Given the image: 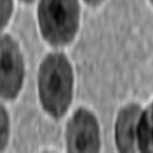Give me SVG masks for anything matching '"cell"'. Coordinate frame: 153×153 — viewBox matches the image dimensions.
Returning a JSON list of instances; mask_svg holds the SVG:
<instances>
[{
	"label": "cell",
	"mask_w": 153,
	"mask_h": 153,
	"mask_svg": "<svg viewBox=\"0 0 153 153\" xmlns=\"http://www.w3.org/2000/svg\"><path fill=\"white\" fill-rule=\"evenodd\" d=\"M38 22L42 36L49 44L54 46L69 44L78 30V0H41Z\"/></svg>",
	"instance_id": "obj_2"
},
{
	"label": "cell",
	"mask_w": 153,
	"mask_h": 153,
	"mask_svg": "<svg viewBox=\"0 0 153 153\" xmlns=\"http://www.w3.org/2000/svg\"><path fill=\"white\" fill-rule=\"evenodd\" d=\"M142 110L139 105H129L119 112L116 120V146L121 152H134L137 148V129Z\"/></svg>",
	"instance_id": "obj_5"
},
{
	"label": "cell",
	"mask_w": 153,
	"mask_h": 153,
	"mask_svg": "<svg viewBox=\"0 0 153 153\" xmlns=\"http://www.w3.org/2000/svg\"><path fill=\"white\" fill-rule=\"evenodd\" d=\"M151 1H152V3H153V0H151Z\"/></svg>",
	"instance_id": "obj_11"
},
{
	"label": "cell",
	"mask_w": 153,
	"mask_h": 153,
	"mask_svg": "<svg viewBox=\"0 0 153 153\" xmlns=\"http://www.w3.org/2000/svg\"><path fill=\"white\" fill-rule=\"evenodd\" d=\"M25 66L17 42L10 36L0 37V97L16 98L22 88Z\"/></svg>",
	"instance_id": "obj_3"
},
{
	"label": "cell",
	"mask_w": 153,
	"mask_h": 153,
	"mask_svg": "<svg viewBox=\"0 0 153 153\" xmlns=\"http://www.w3.org/2000/svg\"><path fill=\"white\" fill-rule=\"evenodd\" d=\"M69 152H97L100 149L98 124L94 115L87 110H78L66 129Z\"/></svg>",
	"instance_id": "obj_4"
},
{
	"label": "cell",
	"mask_w": 153,
	"mask_h": 153,
	"mask_svg": "<svg viewBox=\"0 0 153 153\" xmlns=\"http://www.w3.org/2000/svg\"><path fill=\"white\" fill-rule=\"evenodd\" d=\"M137 147L142 152H153V103L143 111L137 129Z\"/></svg>",
	"instance_id": "obj_6"
},
{
	"label": "cell",
	"mask_w": 153,
	"mask_h": 153,
	"mask_svg": "<svg viewBox=\"0 0 153 153\" xmlns=\"http://www.w3.org/2000/svg\"><path fill=\"white\" fill-rule=\"evenodd\" d=\"M23 1H32V0H23Z\"/></svg>",
	"instance_id": "obj_10"
},
{
	"label": "cell",
	"mask_w": 153,
	"mask_h": 153,
	"mask_svg": "<svg viewBox=\"0 0 153 153\" xmlns=\"http://www.w3.org/2000/svg\"><path fill=\"white\" fill-rule=\"evenodd\" d=\"M13 10V1L12 0H0V31L8 23L10 14Z\"/></svg>",
	"instance_id": "obj_8"
},
{
	"label": "cell",
	"mask_w": 153,
	"mask_h": 153,
	"mask_svg": "<svg viewBox=\"0 0 153 153\" xmlns=\"http://www.w3.org/2000/svg\"><path fill=\"white\" fill-rule=\"evenodd\" d=\"M38 92L45 111L60 119L68 110L73 96V69L63 54L47 55L40 66Z\"/></svg>",
	"instance_id": "obj_1"
},
{
	"label": "cell",
	"mask_w": 153,
	"mask_h": 153,
	"mask_svg": "<svg viewBox=\"0 0 153 153\" xmlns=\"http://www.w3.org/2000/svg\"><path fill=\"white\" fill-rule=\"evenodd\" d=\"M87 3H89V4H92V5H96V4H98V3H101L102 0H85Z\"/></svg>",
	"instance_id": "obj_9"
},
{
	"label": "cell",
	"mask_w": 153,
	"mask_h": 153,
	"mask_svg": "<svg viewBox=\"0 0 153 153\" xmlns=\"http://www.w3.org/2000/svg\"><path fill=\"white\" fill-rule=\"evenodd\" d=\"M9 135V120L8 114L1 105H0V151L5 147Z\"/></svg>",
	"instance_id": "obj_7"
}]
</instances>
